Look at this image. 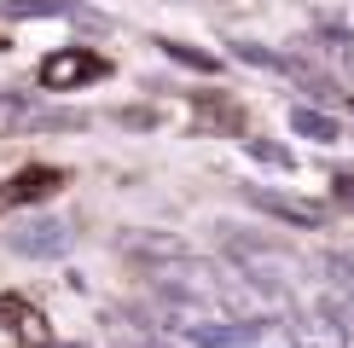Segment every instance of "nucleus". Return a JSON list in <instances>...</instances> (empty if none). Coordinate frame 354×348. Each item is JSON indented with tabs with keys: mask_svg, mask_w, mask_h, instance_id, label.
<instances>
[{
	"mask_svg": "<svg viewBox=\"0 0 354 348\" xmlns=\"http://www.w3.org/2000/svg\"><path fill=\"white\" fill-rule=\"evenodd\" d=\"M348 331H354V313L337 296H326L308 313H290V348H348Z\"/></svg>",
	"mask_w": 354,
	"mask_h": 348,
	"instance_id": "nucleus-1",
	"label": "nucleus"
},
{
	"mask_svg": "<svg viewBox=\"0 0 354 348\" xmlns=\"http://www.w3.org/2000/svg\"><path fill=\"white\" fill-rule=\"evenodd\" d=\"M0 325H6V331H18L24 342H47V331H41L47 319H41L35 308H29L24 296H0Z\"/></svg>",
	"mask_w": 354,
	"mask_h": 348,
	"instance_id": "nucleus-7",
	"label": "nucleus"
},
{
	"mask_svg": "<svg viewBox=\"0 0 354 348\" xmlns=\"http://www.w3.org/2000/svg\"><path fill=\"white\" fill-rule=\"evenodd\" d=\"M105 70H111V64H105L99 52H82V47H70V52H58V58H47V64H41V81L64 93V87H76V81H93V76H105Z\"/></svg>",
	"mask_w": 354,
	"mask_h": 348,
	"instance_id": "nucleus-3",
	"label": "nucleus"
},
{
	"mask_svg": "<svg viewBox=\"0 0 354 348\" xmlns=\"http://www.w3.org/2000/svg\"><path fill=\"white\" fill-rule=\"evenodd\" d=\"M163 52H169V58H180V64H198V70H215V58H203V52H192V47H180V41H163Z\"/></svg>",
	"mask_w": 354,
	"mask_h": 348,
	"instance_id": "nucleus-14",
	"label": "nucleus"
},
{
	"mask_svg": "<svg viewBox=\"0 0 354 348\" xmlns=\"http://www.w3.org/2000/svg\"><path fill=\"white\" fill-rule=\"evenodd\" d=\"M0 12L6 18H70V23L87 18L76 0H0Z\"/></svg>",
	"mask_w": 354,
	"mask_h": 348,
	"instance_id": "nucleus-10",
	"label": "nucleus"
},
{
	"mask_svg": "<svg viewBox=\"0 0 354 348\" xmlns=\"http://www.w3.org/2000/svg\"><path fill=\"white\" fill-rule=\"evenodd\" d=\"M53 348H76V342H53Z\"/></svg>",
	"mask_w": 354,
	"mask_h": 348,
	"instance_id": "nucleus-15",
	"label": "nucleus"
},
{
	"mask_svg": "<svg viewBox=\"0 0 354 348\" xmlns=\"http://www.w3.org/2000/svg\"><path fill=\"white\" fill-rule=\"evenodd\" d=\"M250 203L268 209V215H279V221H290V226H326V209H319V203L279 197V192H268V186H250Z\"/></svg>",
	"mask_w": 354,
	"mask_h": 348,
	"instance_id": "nucleus-5",
	"label": "nucleus"
},
{
	"mask_svg": "<svg viewBox=\"0 0 354 348\" xmlns=\"http://www.w3.org/2000/svg\"><path fill=\"white\" fill-rule=\"evenodd\" d=\"M239 58H244V64H261V70H273V76H297V81H308V87H319V76L302 64V58L268 52V47H256V41H239Z\"/></svg>",
	"mask_w": 354,
	"mask_h": 348,
	"instance_id": "nucleus-6",
	"label": "nucleus"
},
{
	"mask_svg": "<svg viewBox=\"0 0 354 348\" xmlns=\"http://www.w3.org/2000/svg\"><path fill=\"white\" fill-rule=\"evenodd\" d=\"M53 186H64V174H58V168H24L18 180L0 192V203H35V197H47Z\"/></svg>",
	"mask_w": 354,
	"mask_h": 348,
	"instance_id": "nucleus-9",
	"label": "nucleus"
},
{
	"mask_svg": "<svg viewBox=\"0 0 354 348\" xmlns=\"http://www.w3.org/2000/svg\"><path fill=\"white\" fill-rule=\"evenodd\" d=\"M319 267H326V284H331V296H337V302H343V308L354 313V255H326Z\"/></svg>",
	"mask_w": 354,
	"mask_h": 348,
	"instance_id": "nucleus-12",
	"label": "nucleus"
},
{
	"mask_svg": "<svg viewBox=\"0 0 354 348\" xmlns=\"http://www.w3.org/2000/svg\"><path fill=\"white\" fill-rule=\"evenodd\" d=\"M290 134L319 139V145H337V139H343V128H337V116L314 110V105H290Z\"/></svg>",
	"mask_w": 354,
	"mask_h": 348,
	"instance_id": "nucleus-8",
	"label": "nucleus"
},
{
	"mask_svg": "<svg viewBox=\"0 0 354 348\" xmlns=\"http://www.w3.org/2000/svg\"><path fill=\"white\" fill-rule=\"evenodd\" d=\"M256 337H261L256 319H221V313L186 331V342H198V348H250Z\"/></svg>",
	"mask_w": 354,
	"mask_h": 348,
	"instance_id": "nucleus-4",
	"label": "nucleus"
},
{
	"mask_svg": "<svg viewBox=\"0 0 354 348\" xmlns=\"http://www.w3.org/2000/svg\"><path fill=\"white\" fill-rule=\"evenodd\" d=\"M6 244L18 255H29V261H58L70 244H76V232H70L64 221H53V215H41V221H29V226H12Z\"/></svg>",
	"mask_w": 354,
	"mask_h": 348,
	"instance_id": "nucleus-2",
	"label": "nucleus"
},
{
	"mask_svg": "<svg viewBox=\"0 0 354 348\" xmlns=\"http://www.w3.org/2000/svg\"><path fill=\"white\" fill-rule=\"evenodd\" d=\"M128 250H134V255H151L157 267H163V261H180V255H186V244L174 238V232H134Z\"/></svg>",
	"mask_w": 354,
	"mask_h": 348,
	"instance_id": "nucleus-11",
	"label": "nucleus"
},
{
	"mask_svg": "<svg viewBox=\"0 0 354 348\" xmlns=\"http://www.w3.org/2000/svg\"><path fill=\"white\" fill-rule=\"evenodd\" d=\"M244 151H256L261 163H273V168H297V163H290V151H279V145H268V139H244Z\"/></svg>",
	"mask_w": 354,
	"mask_h": 348,
	"instance_id": "nucleus-13",
	"label": "nucleus"
}]
</instances>
